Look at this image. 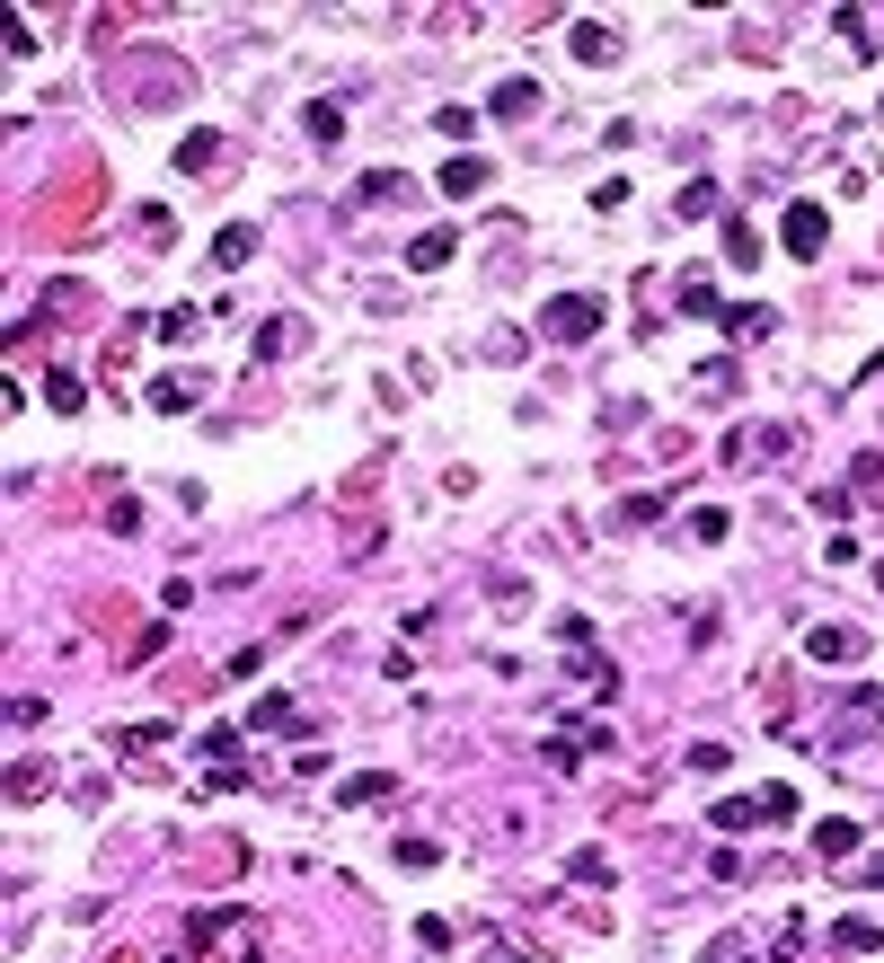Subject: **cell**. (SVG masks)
<instances>
[{
	"label": "cell",
	"mask_w": 884,
	"mask_h": 963,
	"mask_svg": "<svg viewBox=\"0 0 884 963\" xmlns=\"http://www.w3.org/2000/svg\"><path fill=\"white\" fill-rule=\"evenodd\" d=\"M672 213H682V222H708V213H717V177H690L682 195H672Z\"/></svg>",
	"instance_id": "cell-14"
},
{
	"label": "cell",
	"mask_w": 884,
	"mask_h": 963,
	"mask_svg": "<svg viewBox=\"0 0 884 963\" xmlns=\"http://www.w3.org/2000/svg\"><path fill=\"white\" fill-rule=\"evenodd\" d=\"M832 946H841V954H884L875 920H858V911H849V920H832Z\"/></svg>",
	"instance_id": "cell-12"
},
{
	"label": "cell",
	"mask_w": 884,
	"mask_h": 963,
	"mask_svg": "<svg viewBox=\"0 0 884 963\" xmlns=\"http://www.w3.org/2000/svg\"><path fill=\"white\" fill-rule=\"evenodd\" d=\"M213 160H222V133H213V124H195L186 142H177V168L195 177V168H213Z\"/></svg>",
	"instance_id": "cell-10"
},
{
	"label": "cell",
	"mask_w": 884,
	"mask_h": 963,
	"mask_svg": "<svg viewBox=\"0 0 884 963\" xmlns=\"http://www.w3.org/2000/svg\"><path fill=\"white\" fill-rule=\"evenodd\" d=\"M566 875H575V884H610V858H601V849H575Z\"/></svg>",
	"instance_id": "cell-24"
},
{
	"label": "cell",
	"mask_w": 884,
	"mask_h": 963,
	"mask_svg": "<svg viewBox=\"0 0 884 963\" xmlns=\"http://www.w3.org/2000/svg\"><path fill=\"white\" fill-rule=\"evenodd\" d=\"M407 186H416V177H398V168H372L354 203H407Z\"/></svg>",
	"instance_id": "cell-16"
},
{
	"label": "cell",
	"mask_w": 884,
	"mask_h": 963,
	"mask_svg": "<svg viewBox=\"0 0 884 963\" xmlns=\"http://www.w3.org/2000/svg\"><path fill=\"white\" fill-rule=\"evenodd\" d=\"M858 840H867V831H858L849 813H823V822H813V858H849Z\"/></svg>",
	"instance_id": "cell-6"
},
{
	"label": "cell",
	"mask_w": 884,
	"mask_h": 963,
	"mask_svg": "<svg viewBox=\"0 0 884 963\" xmlns=\"http://www.w3.org/2000/svg\"><path fill=\"white\" fill-rule=\"evenodd\" d=\"M849 487H858V496H867V504H875V496H884V460H875V451H867V460H858V468H849Z\"/></svg>",
	"instance_id": "cell-27"
},
{
	"label": "cell",
	"mask_w": 884,
	"mask_h": 963,
	"mask_svg": "<svg viewBox=\"0 0 884 963\" xmlns=\"http://www.w3.org/2000/svg\"><path fill=\"white\" fill-rule=\"evenodd\" d=\"M257 354H265V363L292 354V318H265V327H257Z\"/></svg>",
	"instance_id": "cell-22"
},
{
	"label": "cell",
	"mask_w": 884,
	"mask_h": 963,
	"mask_svg": "<svg viewBox=\"0 0 884 963\" xmlns=\"http://www.w3.org/2000/svg\"><path fill=\"white\" fill-rule=\"evenodd\" d=\"M805 654H813V663H849V654H858V637H849V628H813V637H805Z\"/></svg>",
	"instance_id": "cell-15"
},
{
	"label": "cell",
	"mask_w": 884,
	"mask_h": 963,
	"mask_svg": "<svg viewBox=\"0 0 884 963\" xmlns=\"http://www.w3.org/2000/svg\"><path fill=\"white\" fill-rule=\"evenodd\" d=\"M690 389H699V398H725V389H734V363H699Z\"/></svg>",
	"instance_id": "cell-23"
},
{
	"label": "cell",
	"mask_w": 884,
	"mask_h": 963,
	"mask_svg": "<svg viewBox=\"0 0 884 963\" xmlns=\"http://www.w3.org/2000/svg\"><path fill=\"white\" fill-rule=\"evenodd\" d=\"M601 318H610V310H601V292H558L549 310H539V327H549L558 346H584V336H601Z\"/></svg>",
	"instance_id": "cell-1"
},
{
	"label": "cell",
	"mask_w": 884,
	"mask_h": 963,
	"mask_svg": "<svg viewBox=\"0 0 884 963\" xmlns=\"http://www.w3.org/2000/svg\"><path fill=\"white\" fill-rule=\"evenodd\" d=\"M496 963H531V954H496Z\"/></svg>",
	"instance_id": "cell-33"
},
{
	"label": "cell",
	"mask_w": 884,
	"mask_h": 963,
	"mask_svg": "<svg viewBox=\"0 0 884 963\" xmlns=\"http://www.w3.org/2000/svg\"><path fill=\"white\" fill-rule=\"evenodd\" d=\"M248 725H265V734H275V725H292V699H284V690H265V699L248 708Z\"/></svg>",
	"instance_id": "cell-21"
},
{
	"label": "cell",
	"mask_w": 884,
	"mask_h": 963,
	"mask_svg": "<svg viewBox=\"0 0 884 963\" xmlns=\"http://www.w3.org/2000/svg\"><path fill=\"white\" fill-rule=\"evenodd\" d=\"M708 822H717V831H752V822H761V796H717Z\"/></svg>",
	"instance_id": "cell-11"
},
{
	"label": "cell",
	"mask_w": 884,
	"mask_h": 963,
	"mask_svg": "<svg viewBox=\"0 0 884 963\" xmlns=\"http://www.w3.org/2000/svg\"><path fill=\"white\" fill-rule=\"evenodd\" d=\"M151 327H160V346H186V336H195V310H160Z\"/></svg>",
	"instance_id": "cell-28"
},
{
	"label": "cell",
	"mask_w": 884,
	"mask_h": 963,
	"mask_svg": "<svg viewBox=\"0 0 884 963\" xmlns=\"http://www.w3.org/2000/svg\"><path fill=\"white\" fill-rule=\"evenodd\" d=\"M682 530H690V539H699V548H717V539H725V530H734V513H725V504H699V513H690V522H682Z\"/></svg>",
	"instance_id": "cell-18"
},
{
	"label": "cell",
	"mask_w": 884,
	"mask_h": 963,
	"mask_svg": "<svg viewBox=\"0 0 884 963\" xmlns=\"http://www.w3.org/2000/svg\"><path fill=\"white\" fill-rule=\"evenodd\" d=\"M469 124H478L469 107H434V133H443V142H469Z\"/></svg>",
	"instance_id": "cell-26"
},
{
	"label": "cell",
	"mask_w": 884,
	"mask_h": 963,
	"mask_svg": "<svg viewBox=\"0 0 884 963\" xmlns=\"http://www.w3.org/2000/svg\"><path fill=\"white\" fill-rule=\"evenodd\" d=\"M487 177H496V168H487L478 151H460V160H443V195H451V203H469V195H487Z\"/></svg>",
	"instance_id": "cell-5"
},
{
	"label": "cell",
	"mask_w": 884,
	"mask_h": 963,
	"mask_svg": "<svg viewBox=\"0 0 884 963\" xmlns=\"http://www.w3.org/2000/svg\"><path fill=\"white\" fill-rule=\"evenodd\" d=\"M451 257H460V230H451V222H434V230L407 239V274H443Z\"/></svg>",
	"instance_id": "cell-3"
},
{
	"label": "cell",
	"mask_w": 884,
	"mask_h": 963,
	"mask_svg": "<svg viewBox=\"0 0 884 963\" xmlns=\"http://www.w3.org/2000/svg\"><path fill=\"white\" fill-rule=\"evenodd\" d=\"M770 327H779L770 301H734V310H725V336H770Z\"/></svg>",
	"instance_id": "cell-13"
},
{
	"label": "cell",
	"mask_w": 884,
	"mask_h": 963,
	"mask_svg": "<svg viewBox=\"0 0 884 963\" xmlns=\"http://www.w3.org/2000/svg\"><path fill=\"white\" fill-rule=\"evenodd\" d=\"M531 107H539V80H505V89H496V115H505V124L531 115Z\"/></svg>",
	"instance_id": "cell-19"
},
{
	"label": "cell",
	"mask_w": 884,
	"mask_h": 963,
	"mask_svg": "<svg viewBox=\"0 0 884 963\" xmlns=\"http://www.w3.org/2000/svg\"><path fill=\"white\" fill-rule=\"evenodd\" d=\"M45 398H53V407H62V416H72V407H80V398H89V389H80V380H72V372H53V380H45Z\"/></svg>",
	"instance_id": "cell-31"
},
{
	"label": "cell",
	"mask_w": 884,
	"mask_h": 963,
	"mask_svg": "<svg viewBox=\"0 0 884 963\" xmlns=\"http://www.w3.org/2000/svg\"><path fill=\"white\" fill-rule=\"evenodd\" d=\"M566 53H575V62H593V72H601V62H620V36H610L601 18H575V27H566Z\"/></svg>",
	"instance_id": "cell-4"
},
{
	"label": "cell",
	"mask_w": 884,
	"mask_h": 963,
	"mask_svg": "<svg viewBox=\"0 0 884 963\" xmlns=\"http://www.w3.org/2000/svg\"><path fill=\"white\" fill-rule=\"evenodd\" d=\"M398 796V778H381V770H363V778H346V787H336V804H346V813H363V804H389Z\"/></svg>",
	"instance_id": "cell-7"
},
{
	"label": "cell",
	"mask_w": 884,
	"mask_h": 963,
	"mask_svg": "<svg viewBox=\"0 0 884 963\" xmlns=\"http://www.w3.org/2000/svg\"><path fill=\"white\" fill-rule=\"evenodd\" d=\"M682 318H708V327H725V301H717V284H708V274H690V284H682Z\"/></svg>",
	"instance_id": "cell-9"
},
{
	"label": "cell",
	"mask_w": 884,
	"mask_h": 963,
	"mask_svg": "<svg viewBox=\"0 0 884 963\" xmlns=\"http://www.w3.org/2000/svg\"><path fill=\"white\" fill-rule=\"evenodd\" d=\"M142 398L160 407V416H195V380H177V372H160V380H151Z\"/></svg>",
	"instance_id": "cell-8"
},
{
	"label": "cell",
	"mask_w": 884,
	"mask_h": 963,
	"mask_svg": "<svg viewBox=\"0 0 884 963\" xmlns=\"http://www.w3.org/2000/svg\"><path fill=\"white\" fill-rule=\"evenodd\" d=\"M725 265H761V239H752V222H725Z\"/></svg>",
	"instance_id": "cell-20"
},
{
	"label": "cell",
	"mask_w": 884,
	"mask_h": 963,
	"mask_svg": "<svg viewBox=\"0 0 884 963\" xmlns=\"http://www.w3.org/2000/svg\"><path fill=\"white\" fill-rule=\"evenodd\" d=\"M203 751H213V761H231V770H239V725H213V734H203Z\"/></svg>",
	"instance_id": "cell-32"
},
{
	"label": "cell",
	"mask_w": 884,
	"mask_h": 963,
	"mask_svg": "<svg viewBox=\"0 0 884 963\" xmlns=\"http://www.w3.org/2000/svg\"><path fill=\"white\" fill-rule=\"evenodd\" d=\"M248 248H257L248 222H222V230H213V257H222V265H248Z\"/></svg>",
	"instance_id": "cell-17"
},
{
	"label": "cell",
	"mask_w": 884,
	"mask_h": 963,
	"mask_svg": "<svg viewBox=\"0 0 884 963\" xmlns=\"http://www.w3.org/2000/svg\"><path fill=\"white\" fill-rule=\"evenodd\" d=\"M823 239H832V213H823V203H787V213H779V248H787V257H823Z\"/></svg>",
	"instance_id": "cell-2"
},
{
	"label": "cell",
	"mask_w": 884,
	"mask_h": 963,
	"mask_svg": "<svg viewBox=\"0 0 884 963\" xmlns=\"http://www.w3.org/2000/svg\"><path fill=\"white\" fill-rule=\"evenodd\" d=\"M107 530H115V539H133V530H142V504L115 496V504H107Z\"/></svg>",
	"instance_id": "cell-29"
},
{
	"label": "cell",
	"mask_w": 884,
	"mask_h": 963,
	"mask_svg": "<svg viewBox=\"0 0 884 963\" xmlns=\"http://www.w3.org/2000/svg\"><path fill=\"white\" fill-rule=\"evenodd\" d=\"M796 813H805L796 787H770V796H761V822H796Z\"/></svg>",
	"instance_id": "cell-30"
},
{
	"label": "cell",
	"mask_w": 884,
	"mask_h": 963,
	"mask_svg": "<svg viewBox=\"0 0 884 963\" xmlns=\"http://www.w3.org/2000/svg\"><path fill=\"white\" fill-rule=\"evenodd\" d=\"M301 124H310V142H336V133H346V115H336V107H301Z\"/></svg>",
	"instance_id": "cell-25"
}]
</instances>
